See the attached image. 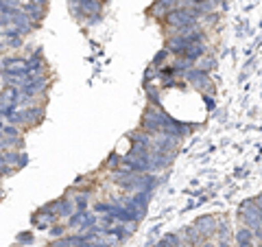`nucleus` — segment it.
Here are the masks:
<instances>
[{"label": "nucleus", "mask_w": 262, "mask_h": 247, "mask_svg": "<svg viewBox=\"0 0 262 247\" xmlns=\"http://www.w3.org/2000/svg\"><path fill=\"white\" fill-rule=\"evenodd\" d=\"M98 221H101V217L94 215V212L77 210L75 215L68 219V228L70 230H77V234H85V232H90V230L98 228Z\"/></svg>", "instance_id": "1"}, {"label": "nucleus", "mask_w": 262, "mask_h": 247, "mask_svg": "<svg viewBox=\"0 0 262 247\" xmlns=\"http://www.w3.org/2000/svg\"><path fill=\"white\" fill-rule=\"evenodd\" d=\"M182 81H186V84H190V86H194L196 90H203L206 94H214V81L210 79V75L208 72H201L199 68H192V70H188V72H184L182 77H179Z\"/></svg>", "instance_id": "2"}, {"label": "nucleus", "mask_w": 262, "mask_h": 247, "mask_svg": "<svg viewBox=\"0 0 262 247\" xmlns=\"http://www.w3.org/2000/svg\"><path fill=\"white\" fill-rule=\"evenodd\" d=\"M192 225L199 230L201 236L206 238V241H212V238L219 234V219H216V217H212V215H206V217L196 219Z\"/></svg>", "instance_id": "3"}, {"label": "nucleus", "mask_w": 262, "mask_h": 247, "mask_svg": "<svg viewBox=\"0 0 262 247\" xmlns=\"http://www.w3.org/2000/svg\"><path fill=\"white\" fill-rule=\"evenodd\" d=\"M179 7V0H155L153 7L149 9V15L155 20H166L170 11H175Z\"/></svg>", "instance_id": "4"}, {"label": "nucleus", "mask_w": 262, "mask_h": 247, "mask_svg": "<svg viewBox=\"0 0 262 247\" xmlns=\"http://www.w3.org/2000/svg\"><path fill=\"white\" fill-rule=\"evenodd\" d=\"M46 88H48V81H46L44 77H33V79L29 81V84L20 90V92H22V94H27V96H33V98H35V96H42V94L46 92Z\"/></svg>", "instance_id": "5"}, {"label": "nucleus", "mask_w": 262, "mask_h": 247, "mask_svg": "<svg viewBox=\"0 0 262 247\" xmlns=\"http://www.w3.org/2000/svg\"><path fill=\"white\" fill-rule=\"evenodd\" d=\"M234 243H236V247H256V232L241 225L234 232Z\"/></svg>", "instance_id": "6"}, {"label": "nucleus", "mask_w": 262, "mask_h": 247, "mask_svg": "<svg viewBox=\"0 0 262 247\" xmlns=\"http://www.w3.org/2000/svg\"><path fill=\"white\" fill-rule=\"evenodd\" d=\"M22 9H24V13H27L29 15V20H31V24H33V27H39V22H42L44 20V13H46V7H39V5H31V3H27V5H24L22 7Z\"/></svg>", "instance_id": "7"}, {"label": "nucleus", "mask_w": 262, "mask_h": 247, "mask_svg": "<svg viewBox=\"0 0 262 247\" xmlns=\"http://www.w3.org/2000/svg\"><path fill=\"white\" fill-rule=\"evenodd\" d=\"M184 57H188V59H192V61H199V59H203L206 57V44H190L186 48V53H184Z\"/></svg>", "instance_id": "8"}, {"label": "nucleus", "mask_w": 262, "mask_h": 247, "mask_svg": "<svg viewBox=\"0 0 262 247\" xmlns=\"http://www.w3.org/2000/svg\"><path fill=\"white\" fill-rule=\"evenodd\" d=\"M214 66H216V59H214V57H210V55H206L203 59L196 61V68H199L201 72H210Z\"/></svg>", "instance_id": "9"}, {"label": "nucleus", "mask_w": 262, "mask_h": 247, "mask_svg": "<svg viewBox=\"0 0 262 247\" xmlns=\"http://www.w3.org/2000/svg\"><path fill=\"white\" fill-rule=\"evenodd\" d=\"M146 98H149V101L155 105V108H160L162 105V98H160V90L158 88H146Z\"/></svg>", "instance_id": "10"}, {"label": "nucleus", "mask_w": 262, "mask_h": 247, "mask_svg": "<svg viewBox=\"0 0 262 247\" xmlns=\"http://www.w3.org/2000/svg\"><path fill=\"white\" fill-rule=\"evenodd\" d=\"M120 164H122V158L118 153H112L110 158H107V162H105V167L107 169H112V171H116V169H120Z\"/></svg>", "instance_id": "11"}, {"label": "nucleus", "mask_w": 262, "mask_h": 247, "mask_svg": "<svg viewBox=\"0 0 262 247\" xmlns=\"http://www.w3.org/2000/svg\"><path fill=\"white\" fill-rule=\"evenodd\" d=\"M75 199V205H77V210H85V205H88V193H79L72 197Z\"/></svg>", "instance_id": "12"}, {"label": "nucleus", "mask_w": 262, "mask_h": 247, "mask_svg": "<svg viewBox=\"0 0 262 247\" xmlns=\"http://www.w3.org/2000/svg\"><path fill=\"white\" fill-rule=\"evenodd\" d=\"M168 55H170V53L166 51V48H164V51H160L158 55H155V59H153V68H160V66L168 59Z\"/></svg>", "instance_id": "13"}, {"label": "nucleus", "mask_w": 262, "mask_h": 247, "mask_svg": "<svg viewBox=\"0 0 262 247\" xmlns=\"http://www.w3.org/2000/svg\"><path fill=\"white\" fill-rule=\"evenodd\" d=\"M51 236H53V238H63V236H66V234H63V228L53 225V228H51Z\"/></svg>", "instance_id": "14"}, {"label": "nucleus", "mask_w": 262, "mask_h": 247, "mask_svg": "<svg viewBox=\"0 0 262 247\" xmlns=\"http://www.w3.org/2000/svg\"><path fill=\"white\" fill-rule=\"evenodd\" d=\"M216 247H232V241H219Z\"/></svg>", "instance_id": "15"}, {"label": "nucleus", "mask_w": 262, "mask_h": 247, "mask_svg": "<svg viewBox=\"0 0 262 247\" xmlns=\"http://www.w3.org/2000/svg\"><path fill=\"white\" fill-rule=\"evenodd\" d=\"M256 203H258V208H260V210H262V193H260V195H258V197H256Z\"/></svg>", "instance_id": "16"}, {"label": "nucleus", "mask_w": 262, "mask_h": 247, "mask_svg": "<svg viewBox=\"0 0 262 247\" xmlns=\"http://www.w3.org/2000/svg\"><path fill=\"white\" fill-rule=\"evenodd\" d=\"M201 247H216V243H212V241H208V243H203Z\"/></svg>", "instance_id": "17"}]
</instances>
